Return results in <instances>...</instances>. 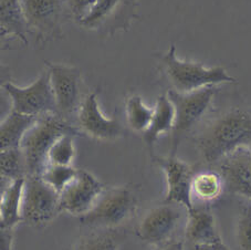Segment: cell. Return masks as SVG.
<instances>
[{
    "label": "cell",
    "instance_id": "14",
    "mask_svg": "<svg viewBox=\"0 0 251 250\" xmlns=\"http://www.w3.org/2000/svg\"><path fill=\"white\" fill-rule=\"evenodd\" d=\"M66 0H21L29 31L42 38L57 33L63 14Z\"/></svg>",
    "mask_w": 251,
    "mask_h": 250
},
{
    "label": "cell",
    "instance_id": "15",
    "mask_svg": "<svg viewBox=\"0 0 251 250\" xmlns=\"http://www.w3.org/2000/svg\"><path fill=\"white\" fill-rule=\"evenodd\" d=\"M127 14L124 0H98L89 15L79 24L92 30L119 29L129 23L125 16Z\"/></svg>",
    "mask_w": 251,
    "mask_h": 250
},
{
    "label": "cell",
    "instance_id": "9",
    "mask_svg": "<svg viewBox=\"0 0 251 250\" xmlns=\"http://www.w3.org/2000/svg\"><path fill=\"white\" fill-rule=\"evenodd\" d=\"M105 187L88 171L79 170L76 177L60 194V213L82 217L89 213Z\"/></svg>",
    "mask_w": 251,
    "mask_h": 250
},
{
    "label": "cell",
    "instance_id": "17",
    "mask_svg": "<svg viewBox=\"0 0 251 250\" xmlns=\"http://www.w3.org/2000/svg\"><path fill=\"white\" fill-rule=\"evenodd\" d=\"M2 179V178H1ZM27 177L15 180H6L5 187H1L0 200V228H15L23 223L21 206Z\"/></svg>",
    "mask_w": 251,
    "mask_h": 250
},
{
    "label": "cell",
    "instance_id": "32",
    "mask_svg": "<svg viewBox=\"0 0 251 250\" xmlns=\"http://www.w3.org/2000/svg\"><path fill=\"white\" fill-rule=\"evenodd\" d=\"M217 250H229V248L223 243V241H220L219 244H217Z\"/></svg>",
    "mask_w": 251,
    "mask_h": 250
},
{
    "label": "cell",
    "instance_id": "4",
    "mask_svg": "<svg viewBox=\"0 0 251 250\" xmlns=\"http://www.w3.org/2000/svg\"><path fill=\"white\" fill-rule=\"evenodd\" d=\"M137 205V195L131 187L105 188L92 209L80 217V223L97 229H111L131 219Z\"/></svg>",
    "mask_w": 251,
    "mask_h": 250
},
{
    "label": "cell",
    "instance_id": "7",
    "mask_svg": "<svg viewBox=\"0 0 251 250\" xmlns=\"http://www.w3.org/2000/svg\"><path fill=\"white\" fill-rule=\"evenodd\" d=\"M2 88L9 96L12 110L16 112L32 116L57 114V105L48 70L25 88H20L10 82L3 84Z\"/></svg>",
    "mask_w": 251,
    "mask_h": 250
},
{
    "label": "cell",
    "instance_id": "31",
    "mask_svg": "<svg viewBox=\"0 0 251 250\" xmlns=\"http://www.w3.org/2000/svg\"><path fill=\"white\" fill-rule=\"evenodd\" d=\"M186 250H217V245L207 244H188Z\"/></svg>",
    "mask_w": 251,
    "mask_h": 250
},
{
    "label": "cell",
    "instance_id": "26",
    "mask_svg": "<svg viewBox=\"0 0 251 250\" xmlns=\"http://www.w3.org/2000/svg\"><path fill=\"white\" fill-rule=\"evenodd\" d=\"M236 237L241 250H251V200L246 198L239 204Z\"/></svg>",
    "mask_w": 251,
    "mask_h": 250
},
{
    "label": "cell",
    "instance_id": "29",
    "mask_svg": "<svg viewBox=\"0 0 251 250\" xmlns=\"http://www.w3.org/2000/svg\"><path fill=\"white\" fill-rule=\"evenodd\" d=\"M15 228H0V250H12Z\"/></svg>",
    "mask_w": 251,
    "mask_h": 250
},
{
    "label": "cell",
    "instance_id": "1",
    "mask_svg": "<svg viewBox=\"0 0 251 250\" xmlns=\"http://www.w3.org/2000/svg\"><path fill=\"white\" fill-rule=\"evenodd\" d=\"M195 143L208 164L218 163L239 149H251V110L235 107L224 112L201 128Z\"/></svg>",
    "mask_w": 251,
    "mask_h": 250
},
{
    "label": "cell",
    "instance_id": "6",
    "mask_svg": "<svg viewBox=\"0 0 251 250\" xmlns=\"http://www.w3.org/2000/svg\"><path fill=\"white\" fill-rule=\"evenodd\" d=\"M60 195L40 176L25 179L21 215L23 222L32 227H45L60 214Z\"/></svg>",
    "mask_w": 251,
    "mask_h": 250
},
{
    "label": "cell",
    "instance_id": "19",
    "mask_svg": "<svg viewBox=\"0 0 251 250\" xmlns=\"http://www.w3.org/2000/svg\"><path fill=\"white\" fill-rule=\"evenodd\" d=\"M175 122V109L174 105L168 98V94H162L157 99L154 107V113L150 126L143 133L146 145L149 146L151 152L153 150L154 144L156 143L158 137L165 133L172 132Z\"/></svg>",
    "mask_w": 251,
    "mask_h": 250
},
{
    "label": "cell",
    "instance_id": "28",
    "mask_svg": "<svg viewBox=\"0 0 251 250\" xmlns=\"http://www.w3.org/2000/svg\"><path fill=\"white\" fill-rule=\"evenodd\" d=\"M97 1L98 0H66L69 10L77 23H80L89 15Z\"/></svg>",
    "mask_w": 251,
    "mask_h": 250
},
{
    "label": "cell",
    "instance_id": "16",
    "mask_svg": "<svg viewBox=\"0 0 251 250\" xmlns=\"http://www.w3.org/2000/svg\"><path fill=\"white\" fill-rule=\"evenodd\" d=\"M185 241L187 244L217 245L223 241L219 236L215 217L208 207H198L187 213L185 228Z\"/></svg>",
    "mask_w": 251,
    "mask_h": 250
},
{
    "label": "cell",
    "instance_id": "23",
    "mask_svg": "<svg viewBox=\"0 0 251 250\" xmlns=\"http://www.w3.org/2000/svg\"><path fill=\"white\" fill-rule=\"evenodd\" d=\"M0 175L2 179L7 180L27 177L25 162L21 149H9L0 152Z\"/></svg>",
    "mask_w": 251,
    "mask_h": 250
},
{
    "label": "cell",
    "instance_id": "12",
    "mask_svg": "<svg viewBox=\"0 0 251 250\" xmlns=\"http://www.w3.org/2000/svg\"><path fill=\"white\" fill-rule=\"evenodd\" d=\"M79 130L100 141H115L123 137L125 130L120 121L109 119L100 110L97 93H90L83 99L76 114Z\"/></svg>",
    "mask_w": 251,
    "mask_h": 250
},
{
    "label": "cell",
    "instance_id": "22",
    "mask_svg": "<svg viewBox=\"0 0 251 250\" xmlns=\"http://www.w3.org/2000/svg\"><path fill=\"white\" fill-rule=\"evenodd\" d=\"M154 109L147 106L140 96H132L126 102V120L134 132L144 133L152 122Z\"/></svg>",
    "mask_w": 251,
    "mask_h": 250
},
{
    "label": "cell",
    "instance_id": "10",
    "mask_svg": "<svg viewBox=\"0 0 251 250\" xmlns=\"http://www.w3.org/2000/svg\"><path fill=\"white\" fill-rule=\"evenodd\" d=\"M154 159L165 174L167 192L164 201L184 207L187 213L192 212L195 208L192 182L194 175L196 174L193 167L171 155L168 157L155 156Z\"/></svg>",
    "mask_w": 251,
    "mask_h": 250
},
{
    "label": "cell",
    "instance_id": "11",
    "mask_svg": "<svg viewBox=\"0 0 251 250\" xmlns=\"http://www.w3.org/2000/svg\"><path fill=\"white\" fill-rule=\"evenodd\" d=\"M179 207L181 206L165 201L162 205L152 207L138 224L137 236L143 241L152 245H163L170 241L181 219Z\"/></svg>",
    "mask_w": 251,
    "mask_h": 250
},
{
    "label": "cell",
    "instance_id": "24",
    "mask_svg": "<svg viewBox=\"0 0 251 250\" xmlns=\"http://www.w3.org/2000/svg\"><path fill=\"white\" fill-rule=\"evenodd\" d=\"M77 136L72 133H67L60 136L51 146L48 154V165H63L71 166L75 158V137Z\"/></svg>",
    "mask_w": 251,
    "mask_h": 250
},
{
    "label": "cell",
    "instance_id": "18",
    "mask_svg": "<svg viewBox=\"0 0 251 250\" xmlns=\"http://www.w3.org/2000/svg\"><path fill=\"white\" fill-rule=\"evenodd\" d=\"M0 30L1 38L12 37L28 44L27 20L21 6V0H0Z\"/></svg>",
    "mask_w": 251,
    "mask_h": 250
},
{
    "label": "cell",
    "instance_id": "25",
    "mask_svg": "<svg viewBox=\"0 0 251 250\" xmlns=\"http://www.w3.org/2000/svg\"><path fill=\"white\" fill-rule=\"evenodd\" d=\"M77 173H79V170L75 169L72 165L63 166L49 164L42 172L40 177L60 195L63 189L76 177Z\"/></svg>",
    "mask_w": 251,
    "mask_h": 250
},
{
    "label": "cell",
    "instance_id": "5",
    "mask_svg": "<svg viewBox=\"0 0 251 250\" xmlns=\"http://www.w3.org/2000/svg\"><path fill=\"white\" fill-rule=\"evenodd\" d=\"M217 87L204 88L194 92L180 93L168 90V98L175 109V122L172 130L171 156H176L177 150L184 137L193 130L195 125L207 113Z\"/></svg>",
    "mask_w": 251,
    "mask_h": 250
},
{
    "label": "cell",
    "instance_id": "3",
    "mask_svg": "<svg viewBox=\"0 0 251 250\" xmlns=\"http://www.w3.org/2000/svg\"><path fill=\"white\" fill-rule=\"evenodd\" d=\"M162 62L172 89L180 93L194 92L204 88L236 82L235 77L229 75L223 67L208 68L201 63L178 59L174 45H172L168 52L163 55Z\"/></svg>",
    "mask_w": 251,
    "mask_h": 250
},
{
    "label": "cell",
    "instance_id": "8",
    "mask_svg": "<svg viewBox=\"0 0 251 250\" xmlns=\"http://www.w3.org/2000/svg\"><path fill=\"white\" fill-rule=\"evenodd\" d=\"M50 75L51 87L57 105V114L70 122V119L77 114L81 103L80 70L64 64L46 62Z\"/></svg>",
    "mask_w": 251,
    "mask_h": 250
},
{
    "label": "cell",
    "instance_id": "21",
    "mask_svg": "<svg viewBox=\"0 0 251 250\" xmlns=\"http://www.w3.org/2000/svg\"><path fill=\"white\" fill-rule=\"evenodd\" d=\"M224 189L225 183L219 172L205 171L194 175L192 182L193 200L209 204L222 196Z\"/></svg>",
    "mask_w": 251,
    "mask_h": 250
},
{
    "label": "cell",
    "instance_id": "27",
    "mask_svg": "<svg viewBox=\"0 0 251 250\" xmlns=\"http://www.w3.org/2000/svg\"><path fill=\"white\" fill-rule=\"evenodd\" d=\"M119 244L111 231H101L85 236L76 244L75 250H118Z\"/></svg>",
    "mask_w": 251,
    "mask_h": 250
},
{
    "label": "cell",
    "instance_id": "13",
    "mask_svg": "<svg viewBox=\"0 0 251 250\" xmlns=\"http://www.w3.org/2000/svg\"><path fill=\"white\" fill-rule=\"evenodd\" d=\"M218 163L225 189L251 200V149L237 150Z\"/></svg>",
    "mask_w": 251,
    "mask_h": 250
},
{
    "label": "cell",
    "instance_id": "2",
    "mask_svg": "<svg viewBox=\"0 0 251 250\" xmlns=\"http://www.w3.org/2000/svg\"><path fill=\"white\" fill-rule=\"evenodd\" d=\"M67 133L80 135L69 121L55 113L39 116L33 126L25 133L20 149L23 150L28 176H40L48 166V154L60 136Z\"/></svg>",
    "mask_w": 251,
    "mask_h": 250
},
{
    "label": "cell",
    "instance_id": "30",
    "mask_svg": "<svg viewBox=\"0 0 251 250\" xmlns=\"http://www.w3.org/2000/svg\"><path fill=\"white\" fill-rule=\"evenodd\" d=\"M157 250H186V241L171 239L165 244L159 245V248Z\"/></svg>",
    "mask_w": 251,
    "mask_h": 250
},
{
    "label": "cell",
    "instance_id": "20",
    "mask_svg": "<svg viewBox=\"0 0 251 250\" xmlns=\"http://www.w3.org/2000/svg\"><path fill=\"white\" fill-rule=\"evenodd\" d=\"M39 116H32L10 111L0 124V150L20 149L21 142Z\"/></svg>",
    "mask_w": 251,
    "mask_h": 250
}]
</instances>
